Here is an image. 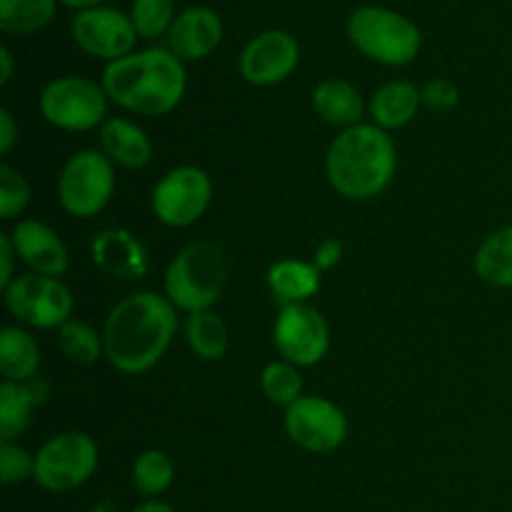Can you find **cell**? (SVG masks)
<instances>
[{
    "label": "cell",
    "instance_id": "obj_6",
    "mask_svg": "<svg viewBox=\"0 0 512 512\" xmlns=\"http://www.w3.org/2000/svg\"><path fill=\"white\" fill-rule=\"evenodd\" d=\"M115 190L113 160L100 150H80L58 178V200L65 213L75 218H93L108 205Z\"/></svg>",
    "mask_w": 512,
    "mask_h": 512
},
{
    "label": "cell",
    "instance_id": "obj_2",
    "mask_svg": "<svg viewBox=\"0 0 512 512\" xmlns=\"http://www.w3.org/2000/svg\"><path fill=\"white\" fill-rule=\"evenodd\" d=\"M188 85L183 60L165 48H148L113 60L103 70L108 98L130 113L160 118L180 105Z\"/></svg>",
    "mask_w": 512,
    "mask_h": 512
},
{
    "label": "cell",
    "instance_id": "obj_33",
    "mask_svg": "<svg viewBox=\"0 0 512 512\" xmlns=\"http://www.w3.org/2000/svg\"><path fill=\"white\" fill-rule=\"evenodd\" d=\"M423 103L428 105L433 113H448L460 103V90L453 80L435 78L423 88Z\"/></svg>",
    "mask_w": 512,
    "mask_h": 512
},
{
    "label": "cell",
    "instance_id": "obj_7",
    "mask_svg": "<svg viewBox=\"0 0 512 512\" xmlns=\"http://www.w3.org/2000/svg\"><path fill=\"white\" fill-rule=\"evenodd\" d=\"M98 468V445L85 433L53 435L35 453V483L50 493H68L88 483Z\"/></svg>",
    "mask_w": 512,
    "mask_h": 512
},
{
    "label": "cell",
    "instance_id": "obj_13",
    "mask_svg": "<svg viewBox=\"0 0 512 512\" xmlns=\"http://www.w3.org/2000/svg\"><path fill=\"white\" fill-rule=\"evenodd\" d=\"M273 343L288 363L310 368V365H318L328 353V323L313 305H288L280 310L275 320Z\"/></svg>",
    "mask_w": 512,
    "mask_h": 512
},
{
    "label": "cell",
    "instance_id": "obj_23",
    "mask_svg": "<svg viewBox=\"0 0 512 512\" xmlns=\"http://www.w3.org/2000/svg\"><path fill=\"white\" fill-rule=\"evenodd\" d=\"M38 368L40 348L33 335L13 328V325L3 328V333H0V373L5 375V380L28 383L35 378Z\"/></svg>",
    "mask_w": 512,
    "mask_h": 512
},
{
    "label": "cell",
    "instance_id": "obj_28",
    "mask_svg": "<svg viewBox=\"0 0 512 512\" xmlns=\"http://www.w3.org/2000/svg\"><path fill=\"white\" fill-rule=\"evenodd\" d=\"M58 330V345L70 363L93 365L100 358V350H105L100 335L80 320H68Z\"/></svg>",
    "mask_w": 512,
    "mask_h": 512
},
{
    "label": "cell",
    "instance_id": "obj_15",
    "mask_svg": "<svg viewBox=\"0 0 512 512\" xmlns=\"http://www.w3.org/2000/svg\"><path fill=\"white\" fill-rule=\"evenodd\" d=\"M18 258L38 275L60 278L68 270V248L53 228L38 220H20L10 233Z\"/></svg>",
    "mask_w": 512,
    "mask_h": 512
},
{
    "label": "cell",
    "instance_id": "obj_34",
    "mask_svg": "<svg viewBox=\"0 0 512 512\" xmlns=\"http://www.w3.org/2000/svg\"><path fill=\"white\" fill-rule=\"evenodd\" d=\"M15 258H18V253H15L10 235H0V263H3V268H0V288L3 290L15 280L13 278Z\"/></svg>",
    "mask_w": 512,
    "mask_h": 512
},
{
    "label": "cell",
    "instance_id": "obj_25",
    "mask_svg": "<svg viewBox=\"0 0 512 512\" xmlns=\"http://www.w3.org/2000/svg\"><path fill=\"white\" fill-rule=\"evenodd\" d=\"M58 0H0V30L5 35H33L48 28Z\"/></svg>",
    "mask_w": 512,
    "mask_h": 512
},
{
    "label": "cell",
    "instance_id": "obj_9",
    "mask_svg": "<svg viewBox=\"0 0 512 512\" xmlns=\"http://www.w3.org/2000/svg\"><path fill=\"white\" fill-rule=\"evenodd\" d=\"M5 305L10 315L33 328H60L73 313V295L58 278L28 273L5 288Z\"/></svg>",
    "mask_w": 512,
    "mask_h": 512
},
{
    "label": "cell",
    "instance_id": "obj_35",
    "mask_svg": "<svg viewBox=\"0 0 512 512\" xmlns=\"http://www.w3.org/2000/svg\"><path fill=\"white\" fill-rule=\"evenodd\" d=\"M340 255H343V245L338 243V240H325L323 245L318 248V253H315V265H318V270L323 273V270L333 268L335 263L340 260Z\"/></svg>",
    "mask_w": 512,
    "mask_h": 512
},
{
    "label": "cell",
    "instance_id": "obj_32",
    "mask_svg": "<svg viewBox=\"0 0 512 512\" xmlns=\"http://www.w3.org/2000/svg\"><path fill=\"white\" fill-rule=\"evenodd\" d=\"M35 475V455L15 443H0V480L5 485L23 483Z\"/></svg>",
    "mask_w": 512,
    "mask_h": 512
},
{
    "label": "cell",
    "instance_id": "obj_14",
    "mask_svg": "<svg viewBox=\"0 0 512 512\" xmlns=\"http://www.w3.org/2000/svg\"><path fill=\"white\" fill-rule=\"evenodd\" d=\"M300 60V45L285 30H265L255 35L243 48L238 60L240 75L250 85L268 88V85L283 83Z\"/></svg>",
    "mask_w": 512,
    "mask_h": 512
},
{
    "label": "cell",
    "instance_id": "obj_20",
    "mask_svg": "<svg viewBox=\"0 0 512 512\" xmlns=\"http://www.w3.org/2000/svg\"><path fill=\"white\" fill-rule=\"evenodd\" d=\"M313 110L325 120V123L348 130L360 125L365 105L363 95L358 93L355 85H350L348 80L330 78L323 80V83L313 90Z\"/></svg>",
    "mask_w": 512,
    "mask_h": 512
},
{
    "label": "cell",
    "instance_id": "obj_36",
    "mask_svg": "<svg viewBox=\"0 0 512 512\" xmlns=\"http://www.w3.org/2000/svg\"><path fill=\"white\" fill-rule=\"evenodd\" d=\"M15 138H18V128H15V120L10 115L8 108L0 110V153L8 155L10 148L15 145Z\"/></svg>",
    "mask_w": 512,
    "mask_h": 512
},
{
    "label": "cell",
    "instance_id": "obj_5",
    "mask_svg": "<svg viewBox=\"0 0 512 512\" xmlns=\"http://www.w3.org/2000/svg\"><path fill=\"white\" fill-rule=\"evenodd\" d=\"M348 38L370 60L383 65H408L423 48L418 25L395 10L363 5L348 18Z\"/></svg>",
    "mask_w": 512,
    "mask_h": 512
},
{
    "label": "cell",
    "instance_id": "obj_8",
    "mask_svg": "<svg viewBox=\"0 0 512 512\" xmlns=\"http://www.w3.org/2000/svg\"><path fill=\"white\" fill-rule=\"evenodd\" d=\"M108 110V93L103 83L65 75L45 85L40 95V113L50 125L70 133L98 128Z\"/></svg>",
    "mask_w": 512,
    "mask_h": 512
},
{
    "label": "cell",
    "instance_id": "obj_37",
    "mask_svg": "<svg viewBox=\"0 0 512 512\" xmlns=\"http://www.w3.org/2000/svg\"><path fill=\"white\" fill-rule=\"evenodd\" d=\"M0 65H3V73H0V85H8L13 78V58H10V50L0 48Z\"/></svg>",
    "mask_w": 512,
    "mask_h": 512
},
{
    "label": "cell",
    "instance_id": "obj_1",
    "mask_svg": "<svg viewBox=\"0 0 512 512\" xmlns=\"http://www.w3.org/2000/svg\"><path fill=\"white\" fill-rule=\"evenodd\" d=\"M178 330L175 305L158 293H133L110 310L103 328V353L115 370L140 375L153 368Z\"/></svg>",
    "mask_w": 512,
    "mask_h": 512
},
{
    "label": "cell",
    "instance_id": "obj_11",
    "mask_svg": "<svg viewBox=\"0 0 512 512\" xmlns=\"http://www.w3.org/2000/svg\"><path fill=\"white\" fill-rule=\"evenodd\" d=\"M285 430L295 445L310 453H333L348 438V418L330 400L303 395L285 410Z\"/></svg>",
    "mask_w": 512,
    "mask_h": 512
},
{
    "label": "cell",
    "instance_id": "obj_29",
    "mask_svg": "<svg viewBox=\"0 0 512 512\" xmlns=\"http://www.w3.org/2000/svg\"><path fill=\"white\" fill-rule=\"evenodd\" d=\"M175 478L173 460L163 450H145L133 465V483L143 495H160Z\"/></svg>",
    "mask_w": 512,
    "mask_h": 512
},
{
    "label": "cell",
    "instance_id": "obj_24",
    "mask_svg": "<svg viewBox=\"0 0 512 512\" xmlns=\"http://www.w3.org/2000/svg\"><path fill=\"white\" fill-rule=\"evenodd\" d=\"M475 273L495 288H512V225L495 230L480 243Z\"/></svg>",
    "mask_w": 512,
    "mask_h": 512
},
{
    "label": "cell",
    "instance_id": "obj_39",
    "mask_svg": "<svg viewBox=\"0 0 512 512\" xmlns=\"http://www.w3.org/2000/svg\"><path fill=\"white\" fill-rule=\"evenodd\" d=\"M133 512H175L168 503H160V500H148V503L138 505Z\"/></svg>",
    "mask_w": 512,
    "mask_h": 512
},
{
    "label": "cell",
    "instance_id": "obj_16",
    "mask_svg": "<svg viewBox=\"0 0 512 512\" xmlns=\"http://www.w3.org/2000/svg\"><path fill=\"white\" fill-rule=\"evenodd\" d=\"M223 40V20L213 8L193 5L175 18L168 45L180 60H203L218 50Z\"/></svg>",
    "mask_w": 512,
    "mask_h": 512
},
{
    "label": "cell",
    "instance_id": "obj_22",
    "mask_svg": "<svg viewBox=\"0 0 512 512\" xmlns=\"http://www.w3.org/2000/svg\"><path fill=\"white\" fill-rule=\"evenodd\" d=\"M420 103H423V93L413 83L395 80V83L375 90V95L370 98V115H373L375 125L383 130L405 128L418 115Z\"/></svg>",
    "mask_w": 512,
    "mask_h": 512
},
{
    "label": "cell",
    "instance_id": "obj_18",
    "mask_svg": "<svg viewBox=\"0 0 512 512\" xmlns=\"http://www.w3.org/2000/svg\"><path fill=\"white\" fill-rule=\"evenodd\" d=\"M45 385L38 380L28 383H0V443H15L30 425V413L45 400Z\"/></svg>",
    "mask_w": 512,
    "mask_h": 512
},
{
    "label": "cell",
    "instance_id": "obj_21",
    "mask_svg": "<svg viewBox=\"0 0 512 512\" xmlns=\"http://www.w3.org/2000/svg\"><path fill=\"white\" fill-rule=\"evenodd\" d=\"M268 288L275 303L303 305L313 298L320 288V270L315 263H300V260H280L268 270Z\"/></svg>",
    "mask_w": 512,
    "mask_h": 512
},
{
    "label": "cell",
    "instance_id": "obj_27",
    "mask_svg": "<svg viewBox=\"0 0 512 512\" xmlns=\"http://www.w3.org/2000/svg\"><path fill=\"white\" fill-rule=\"evenodd\" d=\"M260 388L270 403L290 408L303 398V378L298 373V365L288 363V360L265 365L263 375H260Z\"/></svg>",
    "mask_w": 512,
    "mask_h": 512
},
{
    "label": "cell",
    "instance_id": "obj_38",
    "mask_svg": "<svg viewBox=\"0 0 512 512\" xmlns=\"http://www.w3.org/2000/svg\"><path fill=\"white\" fill-rule=\"evenodd\" d=\"M60 5H65V8H73V10H90V8H98L103 0H58Z\"/></svg>",
    "mask_w": 512,
    "mask_h": 512
},
{
    "label": "cell",
    "instance_id": "obj_17",
    "mask_svg": "<svg viewBox=\"0 0 512 512\" xmlns=\"http://www.w3.org/2000/svg\"><path fill=\"white\" fill-rule=\"evenodd\" d=\"M90 253H93V263L115 278H143L150 268L148 250L130 230L123 228H108L95 235Z\"/></svg>",
    "mask_w": 512,
    "mask_h": 512
},
{
    "label": "cell",
    "instance_id": "obj_30",
    "mask_svg": "<svg viewBox=\"0 0 512 512\" xmlns=\"http://www.w3.org/2000/svg\"><path fill=\"white\" fill-rule=\"evenodd\" d=\"M175 18H178L175 0H135L133 10H130V20H133L140 38L145 40L170 33Z\"/></svg>",
    "mask_w": 512,
    "mask_h": 512
},
{
    "label": "cell",
    "instance_id": "obj_19",
    "mask_svg": "<svg viewBox=\"0 0 512 512\" xmlns=\"http://www.w3.org/2000/svg\"><path fill=\"white\" fill-rule=\"evenodd\" d=\"M100 145L103 153L120 168H145L153 158V145L145 130L123 118H110L100 125Z\"/></svg>",
    "mask_w": 512,
    "mask_h": 512
},
{
    "label": "cell",
    "instance_id": "obj_4",
    "mask_svg": "<svg viewBox=\"0 0 512 512\" xmlns=\"http://www.w3.org/2000/svg\"><path fill=\"white\" fill-rule=\"evenodd\" d=\"M225 285V255L215 243L200 240L170 260L165 298L185 313H203L218 303Z\"/></svg>",
    "mask_w": 512,
    "mask_h": 512
},
{
    "label": "cell",
    "instance_id": "obj_10",
    "mask_svg": "<svg viewBox=\"0 0 512 512\" xmlns=\"http://www.w3.org/2000/svg\"><path fill=\"white\" fill-rule=\"evenodd\" d=\"M210 198H213V183H210L208 173L195 165H183V168L170 170L155 185L150 205L160 223L170 225V228H188L203 218Z\"/></svg>",
    "mask_w": 512,
    "mask_h": 512
},
{
    "label": "cell",
    "instance_id": "obj_26",
    "mask_svg": "<svg viewBox=\"0 0 512 512\" xmlns=\"http://www.w3.org/2000/svg\"><path fill=\"white\" fill-rule=\"evenodd\" d=\"M185 335H188L193 353L203 360H220L228 350V328H225L223 318L215 315L213 310L190 315Z\"/></svg>",
    "mask_w": 512,
    "mask_h": 512
},
{
    "label": "cell",
    "instance_id": "obj_3",
    "mask_svg": "<svg viewBox=\"0 0 512 512\" xmlns=\"http://www.w3.org/2000/svg\"><path fill=\"white\" fill-rule=\"evenodd\" d=\"M398 153L388 130L360 123L330 143L325 173L343 198L370 200L390 185Z\"/></svg>",
    "mask_w": 512,
    "mask_h": 512
},
{
    "label": "cell",
    "instance_id": "obj_31",
    "mask_svg": "<svg viewBox=\"0 0 512 512\" xmlns=\"http://www.w3.org/2000/svg\"><path fill=\"white\" fill-rule=\"evenodd\" d=\"M30 200V188L23 175L13 170L10 165L0 168V215L5 220L15 218L25 210Z\"/></svg>",
    "mask_w": 512,
    "mask_h": 512
},
{
    "label": "cell",
    "instance_id": "obj_12",
    "mask_svg": "<svg viewBox=\"0 0 512 512\" xmlns=\"http://www.w3.org/2000/svg\"><path fill=\"white\" fill-rule=\"evenodd\" d=\"M70 35L80 50L93 58L108 60V63L133 53L140 38L130 15L115 8H105V5L75 13L73 23H70Z\"/></svg>",
    "mask_w": 512,
    "mask_h": 512
}]
</instances>
